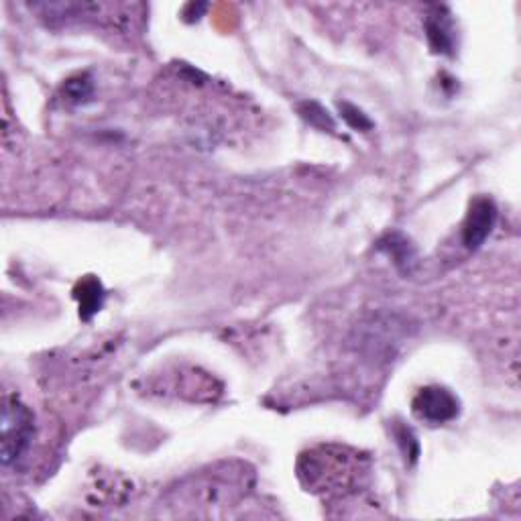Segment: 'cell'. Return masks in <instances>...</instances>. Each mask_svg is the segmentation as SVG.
Listing matches in <instances>:
<instances>
[{"label": "cell", "instance_id": "obj_1", "mask_svg": "<svg viewBox=\"0 0 521 521\" xmlns=\"http://www.w3.org/2000/svg\"><path fill=\"white\" fill-rule=\"evenodd\" d=\"M33 440V416L17 397H5L3 408V465L19 460Z\"/></svg>", "mask_w": 521, "mask_h": 521}, {"label": "cell", "instance_id": "obj_2", "mask_svg": "<svg viewBox=\"0 0 521 521\" xmlns=\"http://www.w3.org/2000/svg\"><path fill=\"white\" fill-rule=\"evenodd\" d=\"M412 410L424 422L446 424L458 416L460 403L448 389L430 385L418 391V395L412 401Z\"/></svg>", "mask_w": 521, "mask_h": 521}, {"label": "cell", "instance_id": "obj_3", "mask_svg": "<svg viewBox=\"0 0 521 521\" xmlns=\"http://www.w3.org/2000/svg\"><path fill=\"white\" fill-rule=\"evenodd\" d=\"M495 220H497V208L493 200L489 198L473 200L465 220V245L473 251L479 249L491 235Z\"/></svg>", "mask_w": 521, "mask_h": 521}, {"label": "cell", "instance_id": "obj_4", "mask_svg": "<svg viewBox=\"0 0 521 521\" xmlns=\"http://www.w3.org/2000/svg\"><path fill=\"white\" fill-rule=\"evenodd\" d=\"M80 289H82V294H78V298H80V312H82V316L84 318H90L92 314H96L98 310H100V306H102V287H100V283L98 281H94V279H88V281H84V283H80Z\"/></svg>", "mask_w": 521, "mask_h": 521}, {"label": "cell", "instance_id": "obj_5", "mask_svg": "<svg viewBox=\"0 0 521 521\" xmlns=\"http://www.w3.org/2000/svg\"><path fill=\"white\" fill-rule=\"evenodd\" d=\"M90 92H92V86L86 80H70V84H68L70 100L82 102V100H86V96H90Z\"/></svg>", "mask_w": 521, "mask_h": 521}]
</instances>
